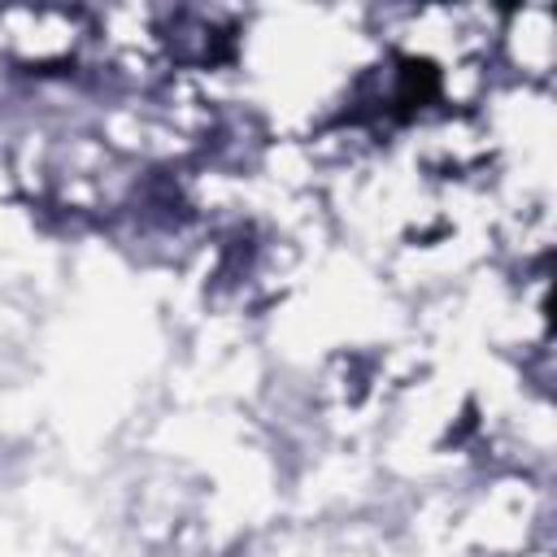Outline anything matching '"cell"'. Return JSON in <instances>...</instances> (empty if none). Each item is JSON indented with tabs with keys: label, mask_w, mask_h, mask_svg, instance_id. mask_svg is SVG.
<instances>
[{
	"label": "cell",
	"mask_w": 557,
	"mask_h": 557,
	"mask_svg": "<svg viewBox=\"0 0 557 557\" xmlns=\"http://www.w3.org/2000/svg\"><path fill=\"white\" fill-rule=\"evenodd\" d=\"M553 30H557L553 13L540 4L500 9V26H496V44H492L496 78L553 87V65H557V35Z\"/></svg>",
	"instance_id": "cell-1"
}]
</instances>
